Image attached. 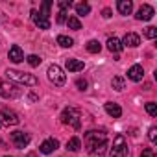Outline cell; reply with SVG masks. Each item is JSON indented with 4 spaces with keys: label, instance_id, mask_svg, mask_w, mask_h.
Masks as SVG:
<instances>
[{
    "label": "cell",
    "instance_id": "cell-20",
    "mask_svg": "<svg viewBox=\"0 0 157 157\" xmlns=\"http://www.w3.org/2000/svg\"><path fill=\"white\" fill-rule=\"evenodd\" d=\"M111 87H113L115 91H118V93H120V91H124V89H126V80H124L122 76H115L113 80H111Z\"/></svg>",
    "mask_w": 157,
    "mask_h": 157
},
{
    "label": "cell",
    "instance_id": "cell-12",
    "mask_svg": "<svg viewBox=\"0 0 157 157\" xmlns=\"http://www.w3.org/2000/svg\"><path fill=\"white\" fill-rule=\"evenodd\" d=\"M128 78L131 82H140L142 78H144V68L140 65H133L128 68Z\"/></svg>",
    "mask_w": 157,
    "mask_h": 157
},
{
    "label": "cell",
    "instance_id": "cell-23",
    "mask_svg": "<svg viewBox=\"0 0 157 157\" xmlns=\"http://www.w3.org/2000/svg\"><path fill=\"white\" fill-rule=\"evenodd\" d=\"M57 44L63 48H70V46H74V39L68 35H57Z\"/></svg>",
    "mask_w": 157,
    "mask_h": 157
},
{
    "label": "cell",
    "instance_id": "cell-17",
    "mask_svg": "<svg viewBox=\"0 0 157 157\" xmlns=\"http://www.w3.org/2000/svg\"><path fill=\"white\" fill-rule=\"evenodd\" d=\"M65 67H67L68 72H80V70L85 68V63L82 59H67L65 61Z\"/></svg>",
    "mask_w": 157,
    "mask_h": 157
},
{
    "label": "cell",
    "instance_id": "cell-33",
    "mask_svg": "<svg viewBox=\"0 0 157 157\" xmlns=\"http://www.w3.org/2000/svg\"><path fill=\"white\" fill-rule=\"evenodd\" d=\"M57 22H59V24L67 22V13H65V11H59V13H57Z\"/></svg>",
    "mask_w": 157,
    "mask_h": 157
},
{
    "label": "cell",
    "instance_id": "cell-30",
    "mask_svg": "<svg viewBox=\"0 0 157 157\" xmlns=\"http://www.w3.org/2000/svg\"><path fill=\"white\" fill-rule=\"evenodd\" d=\"M148 139H150L151 142L157 140V128H155V126H151V128L148 129Z\"/></svg>",
    "mask_w": 157,
    "mask_h": 157
},
{
    "label": "cell",
    "instance_id": "cell-19",
    "mask_svg": "<svg viewBox=\"0 0 157 157\" xmlns=\"http://www.w3.org/2000/svg\"><path fill=\"white\" fill-rule=\"evenodd\" d=\"M107 50L113 52V54H118V52L122 50V43H120L117 37H109V39H107Z\"/></svg>",
    "mask_w": 157,
    "mask_h": 157
},
{
    "label": "cell",
    "instance_id": "cell-34",
    "mask_svg": "<svg viewBox=\"0 0 157 157\" xmlns=\"http://www.w3.org/2000/svg\"><path fill=\"white\" fill-rule=\"evenodd\" d=\"M102 17H104V19H109V17H111V10H109V8H105V10L102 11Z\"/></svg>",
    "mask_w": 157,
    "mask_h": 157
},
{
    "label": "cell",
    "instance_id": "cell-14",
    "mask_svg": "<svg viewBox=\"0 0 157 157\" xmlns=\"http://www.w3.org/2000/svg\"><path fill=\"white\" fill-rule=\"evenodd\" d=\"M104 109H105V113H107L109 117H113V118H120V117H122V107H120L118 104H115V102H105Z\"/></svg>",
    "mask_w": 157,
    "mask_h": 157
},
{
    "label": "cell",
    "instance_id": "cell-28",
    "mask_svg": "<svg viewBox=\"0 0 157 157\" xmlns=\"http://www.w3.org/2000/svg\"><path fill=\"white\" fill-rule=\"evenodd\" d=\"M146 113L150 117H157V104L155 102H148L146 104Z\"/></svg>",
    "mask_w": 157,
    "mask_h": 157
},
{
    "label": "cell",
    "instance_id": "cell-21",
    "mask_svg": "<svg viewBox=\"0 0 157 157\" xmlns=\"http://www.w3.org/2000/svg\"><path fill=\"white\" fill-rule=\"evenodd\" d=\"M82 148V140L78 139V137H70L68 140H67V150H70V151H78Z\"/></svg>",
    "mask_w": 157,
    "mask_h": 157
},
{
    "label": "cell",
    "instance_id": "cell-9",
    "mask_svg": "<svg viewBox=\"0 0 157 157\" xmlns=\"http://www.w3.org/2000/svg\"><path fill=\"white\" fill-rule=\"evenodd\" d=\"M32 21H33V24H35L39 30H50V19L39 15L37 10H32Z\"/></svg>",
    "mask_w": 157,
    "mask_h": 157
},
{
    "label": "cell",
    "instance_id": "cell-10",
    "mask_svg": "<svg viewBox=\"0 0 157 157\" xmlns=\"http://www.w3.org/2000/svg\"><path fill=\"white\" fill-rule=\"evenodd\" d=\"M153 8L150 6V4H142L139 10H137V15H135V19L137 21H150L151 17H153Z\"/></svg>",
    "mask_w": 157,
    "mask_h": 157
},
{
    "label": "cell",
    "instance_id": "cell-2",
    "mask_svg": "<svg viewBox=\"0 0 157 157\" xmlns=\"http://www.w3.org/2000/svg\"><path fill=\"white\" fill-rule=\"evenodd\" d=\"M8 78L17 83H22V85H28V87H35L39 83V80L33 76V74H28V72H21V70H15V68H8Z\"/></svg>",
    "mask_w": 157,
    "mask_h": 157
},
{
    "label": "cell",
    "instance_id": "cell-16",
    "mask_svg": "<svg viewBox=\"0 0 157 157\" xmlns=\"http://www.w3.org/2000/svg\"><path fill=\"white\" fill-rule=\"evenodd\" d=\"M117 10H118V13L120 15H131V11H133V2L131 0H118L117 2Z\"/></svg>",
    "mask_w": 157,
    "mask_h": 157
},
{
    "label": "cell",
    "instance_id": "cell-29",
    "mask_svg": "<svg viewBox=\"0 0 157 157\" xmlns=\"http://www.w3.org/2000/svg\"><path fill=\"white\" fill-rule=\"evenodd\" d=\"M57 6H59V11H65V13H67V10L72 6V2H70V0H59Z\"/></svg>",
    "mask_w": 157,
    "mask_h": 157
},
{
    "label": "cell",
    "instance_id": "cell-3",
    "mask_svg": "<svg viewBox=\"0 0 157 157\" xmlns=\"http://www.w3.org/2000/svg\"><path fill=\"white\" fill-rule=\"evenodd\" d=\"M46 76H48L50 83H54V85H57V87L65 85V82H67V74L63 72V68H61L59 65H50L48 70H46Z\"/></svg>",
    "mask_w": 157,
    "mask_h": 157
},
{
    "label": "cell",
    "instance_id": "cell-1",
    "mask_svg": "<svg viewBox=\"0 0 157 157\" xmlns=\"http://www.w3.org/2000/svg\"><path fill=\"white\" fill-rule=\"evenodd\" d=\"M83 144H85V150L94 155V157H104L105 155V150H107V137L104 131H87L85 133V139H83Z\"/></svg>",
    "mask_w": 157,
    "mask_h": 157
},
{
    "label": "cell",
    "instance_id": "cell-32",
    "mask_svg": "<svg viewBox=\"0 0 157 157\" xmlns=\"http://www.w3.org/2000/svg\"><path fill=\"white\" fill-rule=\"evenodd\" d=\"M139 157H155V151H153L151 148H144V150H142V153H140Z\"/></svg>",
    "mask_w": 157,
    "mask_h": 157
},
{
    "label": "cell",
    "instance_id": "cell-18",
    "mask_svg": "<svg viewBox=\"0 0 157 157\" xmlns=\"http://www.w3.org/2000/svg\"><path fill=\"white\" fill-rule=\"evenodd\" d=\"M74 10H76V17H78V19L91 13V6H89L87 2H78V4H74Z\"/></svg>",
    "mask_w": 157,
    "mask_h": 157
},
{
    "label": "cell",
    "instance_id": "cell-6",
    "mask_svg": "<svg viewBox=\"0 0 157 157\" xmlns=\"http://www.w3.org/2000/svg\"><path fill=\"white\" fill-rule=\"evenodd\" d=\"M0 96H2V98H10V100L19 98L21 96V89L17 85H13V83L4 82L2 78H0Z\"/></svg>",
    "mask_w": 157,
    "mask_h": 157
},
{
    "label": "cell",
    "instance_id": "cell-5",
    "mask_svg": "<svg viewBox=\"0 0 157 157\" xmlns=\"http://www.w3.org/2000/svg\"><path fill=\"white\" fill-rule=\"evenodd\" d=\"M109 155L111 157H128V144H126L124 135H117L115 137L113 146L109 150Z\"/></svg>",
    "mask_w": 157,
    "mask_h": 157
},
{
    "label": "cell",
    "instance_id": "cell-7",
    "mask_svg": "<svg viewBox=\"0 0 157 157\" xmlns=\"http://www.w3.org/2000/svg\"><path fill=\"white\" fill-rule=\"evenodd\" d=\"M21 122V118H19V115L15 113V111H11V109H2L0 111V124H4V126H17Z\"/></svg>",
    "mask_w": 157,
    "mask_h": 157
},
{
    "label": "cell",
    "instance_id": "cell-8",
    "mask_svg": "<svg viewBox=\"0 0 157 157\" xmlns=\"http://www.w3.org/2000/svg\"><path fill=\"white\" fill-rule=\"evenodd\" d=\"M10 139H11V142H13V146L15 148H26L28 144H30V140H32V137L28 135V133H24V131H13L11 135H10Z\"/></svg>",
    "mask_w": 157,
    "mask_h": 157
},
{
    "label": "cell",
    "instance_id": "cell-13",
    "mask_svg": "<svg viewBox=\"0 0 157 157\" xmlns=\"http://www.w3.org/2000/svg\"><path fill=\"white\" fill-rule=\"evenodd\" d=\"M120 43H122V46H129V48H135V46H139V44H140V37H139L137 33H133V32H128Z\"/></svg>",
    "mask_w": 157,
    "mask_h": 157
},
{
    "label": "cell",
    "instance_id": "cell-11",
    "mask_svg": "<svg viewBox=\"0 0 157 157\" xmlns=\"http://www.w3.org/2000/svg\"><path fill=\"white\" fill-rule=\"evenodd\" d=\"M8 57H10V61H13V63H22V61H24V52H22V48H21L19 44H13V46L10 48V52H8Z\"/></svg>",
    "mask_w": 157,
    "mask_h": 157
},
{
    "label": "cell",
    "instance_id": "cell-26",
    "mask_svg": "<svg viewBox=\"0 0 157 157\" xmlns=\"http://www.w3.org/2000/svg\"><path fill=\"white\" fill-rule=\"evenodd\" d=\"M144 37H148V39H155V37H157V28H155V26H148V28H144Z\"/></svg>",
    "mask_w": 157,
    "mask_h": 157
},
{
    "label": "cell",
    "instance_id": "cell-31",
    "mask_svg": "<svg viewBox=\"0 0 157 157\" xmlns=\"http://www.w3.org/2000/svg\"><path fill=\"white\" fill-rule=\"evenodd\" d=\"M87 80H82V78H80V80H76V87L78 89H80V91H87Z\"/></svg>",
    "mask_w": 157,
    "mask_h": 157
},
{
    "label": "cell",
    "instance_id": "cell-25",
    "mask_svg": "<svg viewBox=\"0 0 157 157\" xmlns=\"http://www.w3.org/2000/svg\"><path fill=\"white\" fill-rule=\"evenodd\" d=\"M50 6H52V2H43L41 4V11H39V15H43V17H46V19H50Z\"/></svg>",
    "mask_w": 157,
    "mask_h": 157
},
{
    "label": "cell",
    "instance_id": "cell-4",
    "mask_svg": "<svg viewBox=\"0 0 157 157\" xmlns=\"http://www.w3.org/2000/svg\"><path fill=\"white\" fill-rule=\"evenodd\" d=\"M61 122L72 126L74 129H80V126H82V122H80V111H76L74 107L63 109V113H61Z\"/></svg>",
    "mask_w": 157,
    "mask_h": 157
},
{
    "label": "cell",
    "instance_id": "cell-22",
    "mask_svg": "<svg viewBox=\"0 0 157 157\" xmlns=\"http://www.w3.org/2000/svg\"><path fill=\"white\" fill-rule=\"evenodd\" d=\"M67 26H68L70 30H82V21L78 19L76 15H70V17L67 19Z\"/></svg>",
    "mask_w": 157,
    "mask_h": 157
},
{
    "label": "cell",
    "instance_id": "cell-27",
    "mask_svg": "<svg viewBox=\"0 0 157 157\" xmlns=\"http://www.w3.org/2000/svg\"><path fill=\"white\" fill-rule=\"evenodd\" d=\"M26 61L30 63V67H39L43 59H41L39 56H35V54H32V56H28V57H26Z\"/></svg>",
    "mask_w": 157,
    "mask_h": 157
},
{
    "label": "cell",
    "instance_id": "cell-36",
    "mask_svg": "<svg viewBox=\"0 0 157 157\" xmlns=\"http://www.w3.org/2000/svg\"><path fill=\"white\" fill-rule=\"evenodd\" d=\"M0 144H2V140H0Z\"/></svg>",
    "mask_w": 157,
    "mask_h": 157
},
{
    "label": "cell",
    "instance_id": "cell-35",
    "mask_svg": "<svg viewBox=\"0 0 157 157\" xmlns=\"http://www.w3.org/2000/svg\"><path fill=\"white\" fill-rule=\"evenodd\" d=\"M4 21H6V17H4V13H2V11H0V22H4Z\"/></svg>",
    "mask_w": 157,
    "mask_h": 157
},
{
    "label": "cell",
    "instance_id": "cell-24",
    "mask_svg": "<svg viewBox=\"0 0 157 157\" xmlns=\"http://www.w3.org/2000/svg\"><path fill=\"white\" fill-rule=\"evenodd\" d=\"M85 48H87V52H91V54H98V52L102 50V44H100L96 39H91V41L85 44Z\"/></svg>",
    "mask_w": 157,
    "mask_h": 157
},
{
    "label": "cell",
    "instance_id": "cell-15",
    "mask_svg": "<svg viewBox=\"0 0 157 157\" xmlns=\"http://www.w3.org/2000/svg\"><path fill=\"white\" fill-rule=\"evenodd\" d=\"M57 146H59V142H57L56 139H46V140H43V144L39 146V151L48 155V153L56 151V150H57Z\"/></svg>",
    "mask_w": 157,
    "mask_h": 157
}]
</instances>
